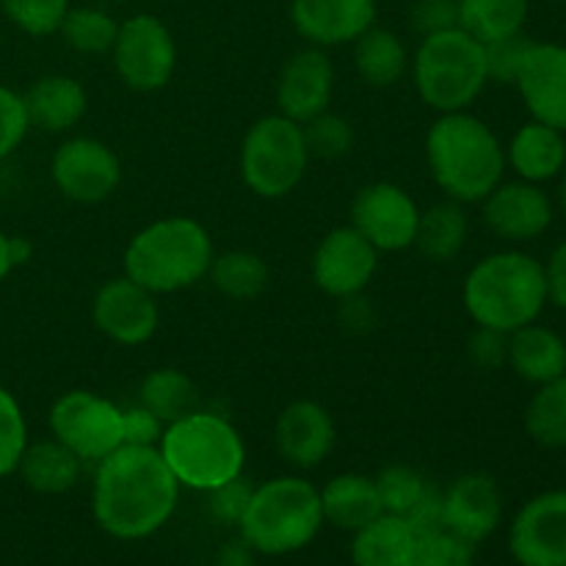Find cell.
<instances>
[{
	"label": "cell",
	"mask_w": 566,
	"mask_h": 566,
	"mask_svg": "<svg viewBox=\"0 0 566 566\" xmlns=\"http://www.w3.org/2000/svg\"><path fill=\"white\" fill-rule=\"evenodd\" d=\"M551 3H564V0H551Z\"/></svg>",
	"instance_id": "obj_51"
},
{
	"label": "cell",
	"mask_w": 566,
	"mask_h": 566,
	"mask_svg": "<svg viewBox=\"0 0 566 566\" xmlns=\"http://www.w3.org/2000/svg\"><path fill=\"white\" fill-rule=\"evenodd\" d=\"M509 551L520 566H566V490L542 492L520 509Z\"/></svg>",
	"instance_id": "obj_13"
},
{
	"label": "cell",
	"mask_w": 566,
	"mask_h": 566,
	"mask_svg": "<svg viewBox=\"0 0 566 566\" xmlns=\"http://www.w3.org/2000/svg\"><path fill=\"white\" fill-rule=\"evenodd\" d=\"M158 451L177 484L199 492H213L216 486L238 479L247 464L241 431L224 415L205 409H193L191 415L166 426Z\"/></svg>",
	"instance_id": "obj_5"
},
{
	"label": "cell",
	"mask_w": 566,
	"mask_h": 566,
	"mask_svg": "<svg viewBox=\"0 0 566 566\" xmlns=\"http://www.w3.org/2000/svg\"><path fill=\"white\" fill-rule=\"evenodd\" d=\"M92 321L108 340L119 346H142L158 332L160 313L155 293L130 276L105 282L92 302Z\"/></svg>",
	"instance_id": "obj_15"
},
{
	"label": "cell",
	"mask_w": 566,
	"mask_h": 566,
	"mask_svg": "<svg viewBox=\"0 0 566 566\" xmlns=\"http://www.w3.org/2000/svg\"><path fill=\"white\" fill-rule=\"evenodd\" d=\"M468 213H464L462 202L431 205L429 210H420L418 235H415V247L431 263H448L457 258L468 243Z\"/></svg>",
	"instance_id": "obj_29"
},
{
	"label": "cell",
	"mask_w": 566,
	"mask_h": 566,
	"mask_svg": "<svg viewBox=\"0 0 566 566\" xmlns=\"http://www.w3.org/2000/svg\"><path fill=\"white\" fill-rule=\"evenodd\" d=\"M310 153L298 122L282 114L263 116L241 144L243 182L260 199H282L304 180Z\"/></svg>",
	"instance_id": "obj_8"
},
{
	"label": "cell",
	"mask_w": 566,
	"mask_h": 566,
	"mask_svg": "<svg viewBox=\"0 0 566 566\" xmlns=\"http://www.w3.org/2000/svg\"><path fill=\"white\" fill-rule=\"evenodd\" d=\"M484 221L497 238L512 243L534 241L545 235L553 224V199L542 186L525 180L501 182L484 199Z\"/></svg>",
	"instance_id": "obj_18"
},
{
	"label": "cell",
	"mask_w": 566,
	"mask_h": 566,
	"mask_svg": "<svg viewBox=\"0 0 566 566\" xmlns=\"http://www.w3.org/2000/svg\"><path fill=\"white\" fill-rule=\"evenodd\" d=\"M354 66L370 88H390L407 72L409 53L396 33L370 25L354 42Z\"/></svg>",
	"instance_id": "obj_28"
},
{
	"label": "cell",
	"mask_w": 566,
	"mask_h": 566,
	"mask_svg": "<svg viewBox=\"0 0 566 566\" xmlns=\"http://www.w3.org/2000/svg\"><path fill=\"white\" fill-rule=\"evenodd\" d=\"M50 434L83 464L103 462L125 446L122 409L92 390H70L50 407Z\"/></svg>",
	"instance_id": "obj_9"
},
{
	"label": "cell",
	"mask_w": 566,
	"mask_h": 566,
	"mask_svg": "<svg viewBox=\"0 0 566 566\" xmlns=\"http://www.w3.org/2000/svg\"><path fill=\"white\" fill-rule=\"evenodd\" d=\"M61 36L70 44L72 50L86 55H103L111 53L116 42V33H119V22H114V17L105 14L103 9H92V6H83V9H70L66 11L64 22H61Z\"/></svg>",
	"instance_id": "obj_34"
},
{
	"label": "cell",
	"mask_w": 566,
	"mask_h": 566,
	"mask_svg": "<svg viewBox=\"0 0 566 566\" xmlns=\"http://www.w3.org/2000/svg\"><path fill=\"white\" fill-rule=\"evenodd\" d=\"M208 276L213 280L216 291L224 293L232 302H252L269 287V265L260 254L247 249H232L219 254L210 263Z\"/></svg>",
	"instance_id": "obj_31"
},
{
	"label": "cell",
	"mask_w": 566,
	"mask_h": 566,
	"mask_svg": "<svg viewBox=\"0 0 566 566\" xmlns=\"http://www.w3.org/2000/svg\"><path fill=\"white\" fill-rule=\"evenodd\" d=\"M531 39L525 33H517V36L497 39V42L484 44L486 55V77L495 83H506V86H514L517 83L520 70H523V61L531 50Z\"/></svg>",
	"instance_id": "obj_40"
},
{
	"label": "cell",
	"mask_w": 566,
	"mask_h": 566,
	"mask_svg": "<svg viewBox=\"0 0 566 566\" xmlns=\"http://www.w3.org/2000/svg\"><path fill=\"white\" fill-rule=\"evenodd\" d=\"M213 238L188 216H169L138 230L125 249V276L149 293H177L208 276Z\"/></svg>",
	"instance_id": "obj_4"
},
{
	"label": "cell",
	"mask_w": 566,
	"mask_h": 566,
	"mask_svg": "<svg viewBox=\"0 0 566 566\" xmlns=\"http://www.w3.org/2000/svg\"><path fill=\"white\" fill-rule=\"evenodd\" d=\"M81 468V459L70 448L61 446L55 437H50L42 442H28L17 473L22 475L25 486H31L39 495H64L77 484Z\"/></svg>",
	"instance_id": "obj_26"
},
{
	"label": "cell",
	"mask_w": 566,
	"mask_h": 566,
	"mask_svg": "<svg viewBox=\"0 0 566 566\" xmlns=\"http://www.w3.org/2000/svg\"><path fill=\"white\" fill-rule=\"evenodd\" d=\"M252 492H254V486L247 484V479H243V475H238V479L227 481V484L216 486L213 492H208L210 512H213L221 523L238 525L241 523L243 512H247L249 501H252Z\"/></svg>",
	"instance_id": "obj_42"
},
{
	"label": "cell",
	"mask_w": 566,
	"mask_h": 566,
	"mask_svg": "<svg viewBox=\"0 0 566 566\" xmlns=\"http://www.w3.org/2000/svg\"><path fill=\"white\" fill-rule=\"evenodd\" d=\"M412 25L423 36L459 28V0H418L412 6Z\"/></svg>",
	"instance_id": "obj_43"
},
{
	"label": "cell",
	"mask_w": 566,
	"mask_h": 566,
	"mask_svg": "<svg viewBox=\"0 0 566 566\" xmlns=\"http://www.w3.org/2000/svg\"><path fill=\"white\" fill-rule=\"evenodd\" d=\"M321 495V512H324V523L335 525L340 531H359L381 514L379 492H376V481L363 473H343L335 475Z\"/></svg>",
	"instance_id": "obj_25"
},
{
	"label": "cell",
	"mask_w": 566,
	"mask_h": 566,
	"mask_svg": "<svg viewBox=\"0 0 566 566\" xmlns=\"http://www.w3.org/2000/svg\"><path fill=\"white\" fill-rule=\"evenodd\" d=\"M31 122H28L22 94L0 83V164L25 142Z\"/></svg>",
	"instance_id": "obj_41"
},
{
	"label": "cell",
	"mask_w": 566,
	"mask_h": 566,
	"mask_svg": "<svg viewBox=\"0 0 566 566\" xmlns=\"http://www.w3.org/2000/svg\"><path fill=\"white\" fill-rule=\"evenodd\" d=\"M379 252L352 224L326 232L313 254V280L326 296L354 298L370 285Z\"/></svg>",
	"instance_id": "obj_14"
},
{
	"label": "cell",
	"mask_w": 566,
	"mask_h": 566,
	"mask_svg": "<svg viewBox=\"0 0 566 566\" xmlns=\"http://www.w3.org/2000/svg\"><path fill=\"white\" fill-rule=\"evenodd\" d=\"M468 354L473 359L475 368L481 370H495L501 365H506L509 357V335L495 329H486V326H479L473 332L468 343Z\"/></svg>",
	"instance_id": "obj_45"
},
{
	"label": "cell",
	"mask_w": 566,
	"mask_h": 566,
	"mask_svg": "<svg viewBox=\"0 0 566 566\" xmlns=\"http://www.w3.org/2000/svg\"><path fill=\"white\" fill-rule=\"evenodd\" d=\"M506 363L528 385H547L566 374V340L556 329L534 321L509 335Z\"/></svg>",
	"instance_id": "obj_24"
},
{
	"label": "cell",
	"mask_w": 566,
	"mask_h": 566,
	"mask_svg": "<svg viewBox=\"0 0 566 566\" xmlns=\"http://www.w3.org/2000/svg\"><path fill=\"white\" fill-rule=\"evenodd\" d=\"M420 208L396 182H370L352 202V227L376 252H403L415 247Z\"/></svg>",
	"instance_id": "obj_12"
},
{
	"label": "cell",
	"mask_w": 566,
	"mask_h": 566,
	"mask_svg": "<svg viewBox=\"0 0 566 566\" xmlns=\"http://www.w3.org/2000/svg\"><path fill=\"white\" fill-rule=\"evenodd\" d=\"M442 520L446 531L459 539L479 545L495 534L503 520L501 486L486 473H468L442 492Z\"/></svg>",
	"instance_id": "obj_19"
},
{
	"label": "cell",
	"mask_w": 566,
	"mask_h": 566,
	"mask_svg": "<svg viewBox=\"0 0 566 566\" xmlns=\"http://www.w3.org/2000/svg\"><path fill=\"white\" fill-rule=\"evenodd\" d=\"M415 545V531L398 514L381 512L359 531H354V566H401Z\"/></svg>",
	"instance_id": "obj_27"
},
{
	"label": "cell",
	"mask_w": 566,
	"mask_h": 566,
	"mask_svg": "<svg viewBox=\"0 0 566 566\" xmlns=\"http://www.w3.org/2000/svg\"><path fill=\"white\" fill-rule=\"evenodd\" d=\"M28 258H31V243L25 238H11V260H14V269L28 263Z\"/></svg>",
	"instance_id": "obj_49"
},
{
	"label": "cell",
	"mask_w": 566,
	"mask_h": 566,
	"mask_svg": "<svg viewBox=\"0 0 566 566\" xmlns=\"http://www.w3.org/2000/svg\"><path fill=\"white\" fill-rule=\"evenodd\" d=\"M50 177L61 197L77 205L105 202L122 182V164L99 138H66L50 160Z\"/></svg>",
	"instance_id": "obj_11"
},
{
	"label": "cell",
	"mask_w": 566,
	"mask_h": 566,
	"mask_svg": "<svg viewBox=\"0 0 566 566\" xmlns=\"http://www.w3.org/2000/svg\"><path fill=\"white\" fill-rule=\"evenodd\" d=\"M122 423H125V446L136 448H158L166 429L164 420L149 412V409H144L142 403L122 409Z\"/></svg>",
	"instance_id": "obj_44"
},
{
	"label": "cell",
	"mask_w": 566,
	"mask_h": 566,
	"mask_svg": "<svg viewBox=\"0 0 566 566\" xmlns=\"http://www.w3.org/2000/svg\"><path fill=\"white\" fill-rule=\"evenodd\" d=\"M324 525L321 495L298 475H280L254 486L243 512L241 539L263 556H285L307 547Z\"/></svg>",
	"instance_id": "obj_6"
},
{
	"label": "cell",
	"mask_w": 566,
	"mask_h": 566,
	"mask_svg": "<svg viewBox=\"0 0 566 566\" xmlns=\"http://www.w3.org/2000/svg\"><path fill=\"white\" fill-rule=\"evenodd\" d=\"M14 271V260H11V238L0 230V282Z\"/></svg>",
	"instance_id": "obj_48"
},
{
	"label": "cell",
	"mask_w": 566,
	"mask_h": 566,
	"mask_svg": "<svg viewBox=\"0 0 566 566\" xmlns=\"http://www.w3.org/2000/svg\"><path fill=\"white\" fill-rule=\"evenodd\" d=\"M426 160L437 186L462 205L484 202L503 182L506 149L490 125L468 111L440 114L426 136Z\"/></svg>",
	"instance_id": "obj_2"
},
{
	"label": "cell",
	"mask_w": 566,
	"mask_h": 566,
	"mask_svg": "<svg viewBox=\"0 0 566 566\" xmlns=\"http://www.w3.org/2000/svg\"><path fill=\"white\" fill-rule=\"evenodd\" d=\"M484 44L462 28L431 33L415 55V86L437 114L468 111L486 88Z\"/></svg>",
	"instance_id": "obj_7"
},
{
	"label": "cell",
	"mask_w": 566,
	"mask_h": 566,
	"mask_svg": "<svg viewBox=\"0 0 566 566\" xmlns=\"http://www.w3.org/2000/svg\"><path fill=\"white\" fill-rule=\"evenodd\" d=\"M525 431L542 448H566V374L539 385L525 409Z\"/></svg>",
	"instance_id": "obj_33"
},
{
	"label": "cell",
	"mask_w": 566,
	"mask_h": 566,
	"mask_svg": "<svg viewBox=\"0 0 566 566\" xmlns=\"http://www.w3.org/2000/svg\"><path fill=\"white\" fill-rule=\"evenodd\" d=\"M558 205H562L566 213V175L562 177V182H558Z\"/></svg>",
	"instance_id": "obj_50"
},
{
	"label": "cell",
	"mask_w": 566,
	"mask_h": 566,
	"mask_svg": "<svg viewBox=\"0 0 566 566\" xmlns=\"http://www.w3.org/2000/svg\"><path fill=\"white\" fill-rule=\"evenodd\" d=\"M111 55L122 83L142 94L164 88L177 66L175 36L153 14H136L122 22Z\"/></svg>",
	"instance_id": "obj_10"
},
{
	"label": "cell",
	"mask_w": 566,
	"mask_h": 566,
	"mask_svg": "<svg viewBox=\"0 0 566 566\" xmlns=\"http://www.w3.org/2000/svg\"><path fill=\"white\" fill-rule=\"evenodd\" d=\"M528 0H459V28L481 44L523 33Z\"/></svg>",
	"instance_id": "obj_30"
},
{
	"label": "cell",
	"mask_w": 566,
	"mask_h": 566,
	"mask_svg": "<svg viewBox=\"0 0 566 566\" xmlns=\"http://www.w3.org/2000/svg\"><path fill=\"white\" fill-rule=\"evenodd\" d=\"M337 442L332 415L315 401H293L280 412L274 426L276 453L298 470H313L324 462Z\"/></svg>",
	"instance_id": "obj_21"
},
{
	"label": "cell",
	"mask_w": 566,
	"mask_h": 566,
	"mask_svg": "<svg viewBox=\"0 0 566 566\" xmlns=\"http://www.w3.org/2000/svg\"><path fill=\"white\" fill-rule=\"evenodd\" d=\"M462 298L475 326L512 335L547 307L545 265L517 249L495 252L470 269Z\"/></svg>",
	"instance_id": "obj_3"
},
{
	"label": "cell",
	"mask_w": 566,
	"mask_h": 566,
	"mask_svg": "<svg viewBox=\"0 0 566 566\" xmlns=\"http://www.w3.org/2000/svg\"><path fill=\"white\" fill-rule=\"evenodd\" d=\"M514 86L531 119L566 133V44H531Z\"/></svg>",
	"instance_id": "obj_16"
},
{
	"label": "cell",
	"mask_w": 566,
	"mask_h": 566,
	"mask_svg": "<svg viewBox=\"0 0 566 566\" xmlns=\"http://www.w3.org/2000/svg\"><path fill=\"white\" fill-rule=\"evenodd\" d=\"M506 166L525 182L556 180L566 166V138L562 130L531 119L520 127L506 147Z\"/></svg>",
	"instance_id": "obj_23"
},
{
	"label": "cell",
	"mask_w": 566,
	"mask_h": 566,
	"mask_svg": "<svg viewBox=\"0 0 566 566\" xmlns=\"http://www.w3.org/2000/svg\"><path fill=\"white\" fill-rule=\"evenodd\" d=\"M401 566H473V545L451 531L415 536L412 551Z\"/></svg>",
	"instance_id": "obj_39"
},
{
	"label": "cell",
	"mask_w": 566,
	"mask_h": 566,
	"mask_svg": "<svg viewBox=\"0 0 566 566\" xmlns=\"http://www.w3.org/2000/svg\"><path fill=\"white\" fill-rule=\"evenodd\" d=\"M335 92V66L321 48H304L285 61L276 83V105L287 119L310 122L329 111Z\"/></svg>",
	"instance_id": "obj_17"
},
{
	"label": "cell",
	"mask_w": 566,
	"mask_h": 566,
	"mask_svg": "<svg viewBox=\"0 0 566 566\" xmlns=\"http://www.w3.org/2000/svg\"><path fill=\"white\" fill-rule=\"evenodd\" d=\"M302 130L304 142H307L310 158L335 160L352 153L354 147V130L352 125H348V119L332 114V111H324V114L304 122Z\"/></svg>",
	"instance_id": "obj_37"
},
{
	"label": "cell",
	"mask_w": 566,
	"mask_h": 566,
	"mask_svg": "<svg viewBox=\"0 0 566 566\" xmlns=\"http://www.w3.org/2000/svg\"><path fill=\"white\" fill-rule=\"evenodd\" d=\"M291 20L310 48H340L374 25L376 0H293Z\"/></svg>",
	"instance_id": "obj_20"
},
{
	"label": "cell",
	"mask_w": 566,
	"mask_h": 566,
	"mask_svg": "<svg viewBox=\"0 0 566 566\" xmlns=\"http://www.w3.org/2000/svg\"><path fill=\"white\" fill-rule=\"evenodd\" d=\"M374 481L376 492H379L381 512L398 514V517H407L418 506L420 497L431 490L423 475L409 468V464H390Z\"/></svg>",
	"instance_id": "obj_35"
},
{
	"label": "cell",
	"mask_w": 566,
	"mask_h": 566,
	"mask_svg": "<svg viewBox=\"0 0 566 566\" xmlns=\"http://www.w3.org/2000/svg\"><path fill=\"white\" fill-rule=\"evenodd\" d=\"M25 114L31 127L44 133H64L72 130L77 122L86 116L88 97L81 81L70 75H44L31 83L25 94Z\"/></svg>",
	"instance_id": "obj_22"
},
{
	"label": "cell",
	"mask_w": 566,
	"mask_h": 566,
	"mask_svg": "<svg viewBox=\"0 0 566 566\" xmlns=\"http://www.w3.org/2000/svg\"><path fill=\"white\" fill-rule=\"evenodd\" d=\"M545 265L547 280V302L556 304L558 310H566V238L551 252Z\"/></svg>",
	"instance_id": "obj_46"
},
{
	"label": "cell",
	"mask_w": 566,
	"mask_h": 566,
	"mask_svg": "<svg viewBox=\"0 0 566 566\" xmlns=\"http://www.w3.org/2000/svg\"><path fill=\"white\" fill-rule=\"evenodd\" d=\"M197 385L177 368H158L142 381L138 403L158 415L166 426L197 409Z\"/></svg>",
	"instance_id": "obj_32"
},
{
	"label": "cell",
	"mask_w": 566,
	"mask_h": 566,
	"mask_svg": "<svg viewBox=\"0 0 566 566\" xmlns=\"http://www.w3.org/2000/svg\"><path fill=\"white\" fill-rule=\"evenodd\" d=\"M180 484L158 448L122 446L97 462L92 512L99 528L122 542L158 534L175 514Z\"/></svg>",
	"instance_id": "obj_1"
},
{
	"label": "cell",
	"mask_w": 566,
	"mask_h": 566,
	"mask_svg": "<svg viewBox=\"0 0 566 566\" xmlns=\"http://www.w3.org/2000/svg\"><path fill=\"white\" fill-rule=\"evenodd\" d=\"M216 566H254V551L243 539L230 542L216 556Z\"/></svg>",
	"instance_id": "obj_47"
},
{
	"label": "cell",
	"mask_w": 566,
	"mask_h": 566,
	"mask_svg": "<svg viewBox=\"0 0 566 566\" xmlns=\"http://www.w3.org/2000/svg\"><path fill=\"white\" fill-rule=\"evenodd\" d=\"M0 9L28 36H50L59 33L70 0H0Z\"/></svg>",
	"instance_id": "obj_38"
},
{
	"label": "cell",
	"mask_w": 566,
	"mask_h": 566,
	"mask_svg": "<svg viewBox=\"0 0 566 566\" xmlns=\"http://www.w3.org/2000/svg\"><path fill=\"white\" fill-rule=\"evenodd\" d=\"M28 448V420L9 387L0 385V479L17 473Z\"/></svg>",
	"instance_id": "obj_36"
}]
</instances>
